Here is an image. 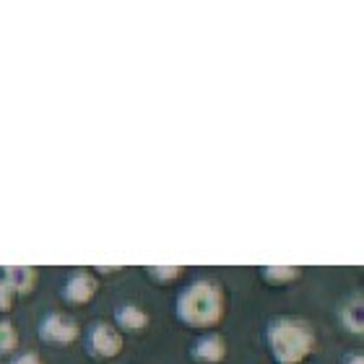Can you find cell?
Here are the masks:
<instances>
[{
  "mask_svg": "<svg viewBox=\"0 0 364 364\" xmlns=\"http://www.w3.org/2000/svg\"><path fill=\"white\" fill-rule=\"evenodd\" d=\"M224 315H227V294L216 281L198 279L177 294L175 318L182 326L205 331L219 326Z\"/></svg>",
  "mask_w": 364,
  "mask_h": 364,
  "instance_id": "6da1fadb",
  "label": "cell"
},
{
  "mask_svg": "<svg viewBox=\"0 0 364 364\" xmlns=\"http://www.w3.org/2000/svg\"><path fill=\"white\" fill-rule=\"evenodd\" d=\"M266 343L276 364H302L318 349V336L304 318L279 315L268 320Z\"/></svg>",
  "mask_w": 364,
  "mask_h": 364,
  "instance_id": "7a4b0ae2",
  "label": "cell"
},
{
  "mask_svg": "<svg viewBox=\"0 0 364 364\" xmlns=\"http://www.w3.org/2000/svg\"><path fill=\"white\" fill-rule=\"evenodd\" d=\"M122 351V333L112 323L107 320H97L91 323L89 331H86V354L91 359H114Z\"/></svg>",
  "mask_w": 364,
  "mask_h": 364,
  "instance_id": "3957f363",
  "label": "cell"
},
{
  "mask_svg": "<svg viewBox=\"0 0 364 364\" xmlns=\"http://www.w3.org/2000/svg\"><path fill=\"white\" fill-rule=\"evenodd\" d=\"M37 333L45 343H55V346H70V343L78 341L81 328H78L76 320L68 318V315L50 312V315H45V318L39 320Z\"/></svg>",
  "mask_w": 364,
  "mask_h": 364,
  "instance_id": "277c9868",
  "label": "cell"
},
{
  "mask_svg": "<svg viewBox=\"0 0 364 364\" xmlns=\"http://www.w3.org/2000/svg\"><path fill=\"white\" fill-rule=\"evenodd\" d=\"M99 279L94 276L91 271H86V268H81V271H73L65 279V284H63V302L65 304H73V307H84V304L94 302V296L99 294Z\"/></svg>",
  "mask_w": 364,
  "mask_h": 364,
  "instance_id": "5b68a950",
  "label": "cell"
},
{
  "mask_svg": "<svg viewBox=\"0 0 364 364\" xmlns=\"http://www.w3.org/2000/svg\"><path fill=\"white\" fill-rule=\"evenodd\" d=\"M229 354V346H227V338L216 331H208L193 343V349H190V357L196 359L198 364H221L227 359Z\"/></svg>",
  "mask_w": 364,
  "mask_h": 364,
  "instance_id": "8992f818",
  "label": "cell"
},
{
  "mask_svg": "<svg viewBox=\"0 0 364 364\" xmlns=\"http://www.w3.org/2000/svg\"><path fill=\"white\" fill-rule=\"evenodd\" d=\"M151 318H149V312L136 302H122L114 307V323L112 326L120 331V333H130V336H141L146 333V328H149Z\"/></svg>",
  "mask_w": 364,
  "mask_h": 364,
  "instance_id": "52a82bcc",
  "label": "cell"
},
{
  "mask_svg": "<svg viewBox=\"0 0 364 364\" xmlns=\"http://www.w3.org/2000/svg\"><path fill=\"white\" fill-rule=\"evenodd\" d=\"M0 279L14 289L16 296H26L37 289L39 271L34 266H6L3 268V273H0Z\"/></svg>",
  "mask_w": 364,
  "mask_h": 364,
  "instance_id": "ba28073f",
  "label": "cell"
},
{
  "mask_svg": "<svg viewBox=\"0 0 364 364\" xmlns=\"http://www.w3.org/2000/svg\"><path fill=\"white\" fill-rule=\"evenodd\" d=\"M260 279L273 287H289L294 281L302 279V268L299 266H260Z\"/></svg>",
  "mask_w": 364,
  "mask_h": 364,
  "instance_id": "9c48e42d",
  "label": "cell"
},
{
  "mask_svg": "<svg viewBox=\"0 0 364 364\" xmlns=\"http://www.w3.org/2000/svg\"><path fill=\"white\" fill-rule=\"evenodd\" d=\"M18 349V331L11 320H0V357H11Z\"/></svg>",
  "mask_w": 364,
  "mask_h": 364,
  "instance_id": "30bf717a",
  "label": "cell"
},
{
  "mask_svg": "<svg viewBox=\"0 0 364 364\" xmlns=\"http://www.w3.org/2000/svg\"><path fill=\"white\" fill-rule=\"evenodd\" d=\"M146 273L151 276L154 281H159V284H169V281H177L185 273L182 266H146Z\"/></svg>",
  "mask_w": 364,
  "mask_h": 364,
  "instance_id": "8fae6325",
  "label": "cell"
},
{
  "mask_svg": "<svg viewBox=\"0 0 364 364\" xmlns=\"http://www.w3.org/2000/svg\"><path fill=\"white\" fill-rule=\"evenodd\" d=\"M14 299H16L14 289H11L6 281L0 279V315H8V312L14 310Z\"/></svg>",
  "mask_w": 364,
  "mask_h": 364,
  "instance_id": "7c38bea8",
  "label": "cell"
},
{
  "mask_svg": "<svg viewBox=\"0 0 364 364\" xmlns=\"http://www.w3.org/2000/svg\"><path fill=\"white\" fill-rule=\"evenodd\" d=\"M11 364H45V362H42V357L34 354V351H21V354H16V357L11 359Z\"/></svg>",
  "mask_w": 364,
  "mask_h": 364,
  "instance_id": "4fadbf2b",
  "label": "cell"
},
{
  "mask_svg": "<svg viewBox=\"0 0 364 364\" xmlns=\"http://www.w3.org/2000/svg\"><path fill=\"white\" fill-rule=\"evenodd\" d=\"M341 364H364V357L362 354H349V357H343Z\"/></svg>",
  "mask_w": 364,
  "mask_h": 364,
  "instance_id": "5bb4252c",
  "label": "cell"
}]
</instances>
